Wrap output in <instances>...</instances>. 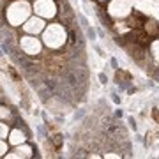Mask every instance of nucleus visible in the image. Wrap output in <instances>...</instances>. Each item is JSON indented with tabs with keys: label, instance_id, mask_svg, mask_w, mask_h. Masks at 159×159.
I'll use <instances>...</instances> for the list:
<instances>
[{
	"label": "nucleus",
	"instance_id": "9d476101",
	"mask_svg": "<svg viewBox=\"0 0 159 159\" xmlns=\"http://www.w3.org/2000/svg\"><path fill=\"white\" fill-rule=\"evenodd\" d=\"M143 29H145V32H147L150 37H156V35L159 34V25H156V21H145Z\"/></svg>",
	"mask_w": 159,
	"mask_h": 159
},
{
	"label": "nucleus",
	"instance_id": "1a4fd4ad",
	"mask_svg": "<svg viewBox=\"0 0 159 159\" xmlns=\"http://www.w3.org/2000/svg\"><path fill=\"white\" fill-rule=\"evenodd\" d=\"M148 55L154 58V62L159 64V39H154L148 44Z\"/></svg>",
	"mask_w": 159,
	"mask_h": 159
},
{
	"label": "nucleus",
	"instance_id": "4468645a",
	"mask_svg": "<svg viewBox=\"0 0 159 159\" xmlns=\"http://www.w3.org/2000/svg\"><path fill=\"white\" fill-rule=\"evenodd\" d=\"M99 2H106V0H99Z\"/></svg>",
	"mask_w": 159,
	"mask_h": 159
},
{
	"label": "nucleus",
	"instance_id": "423d86ee",
	"mask_svg": "<svg viewBox=\"0 0 159 159\" xmlns=\"http://www.w3.org/2000/svg\"><path fill=\"white\" fill-rule=\"evenodd\" d=\"M108 12L113 18H125L131 14L129 0H111L108 6Z\"/></svg>",
	"mask_w": 159,
	"mask_h": 159
},
{
	"label": "nucleus",
	"instance_id": "f8f14e48",
	"mask_svg": "<svg viewBox=\"0 0 159 159\" xmlns=\"http://www.w3.org/2000/svg\"><path fill=\"white\" fill-rule=\"evenodd\" d=\"M9 145H11V143H9ZM9 145H7L6 140L0 142V156H2V157H6L7 154H9Z\"/></svg>",
	"mask_w": 159,
	"mask_h": 159
},
{
	"label": "nucleus",
	"instance_id": "20e7f679",
	"mask_svg": "<svg viewBox=\"0 0 159 159\" xmlns=\"http://www.w3.org/2000/svg\"><path fill=\"white\" fill-rule=\"evenodd\" d=\"M32 9H34V14L44 20H53L58 14V6L55 0H34Z\"/></svg>",
	"mask_w": 159,
	"mask_h": 159
},
{
	"label": "nucleus",
	"instance_id": "9b49d317",
	"mask_svg": "<svg viewBox=\"0 0 159 159\" xmlns=\"http://www.w3.org/2000/svg\"><path fill=\"white\" fill-rule=\"evenodd\" d=\"M9 134H11L9 124H6V120H2V124H0V138H2V140H7Z\"/></svg>",
	"mask_w": 159,
	"mask_h": 159
},
{
	"label": "nucleus",
	"instance_id": "6e6552de",
	"mask_svg": "<svg viewBox=\"0 0 159 159\" xmlns=\"http://www.w3.org/2000/svg\"><path fill=\"white\" fill-rule=\"evenodd\" d=\"M9 143H11L12 147H16V145H21V143H27V134L23 133L20 127H16V129L11 131V134H9Z\"/></svg>",
	"mask_w": 159,
	"mask_h": 159
},
{
	"label": "nucleus",
	"instance_id": "f03ea898",
	"mask_svg": "<svg viewBox=\"0 0 159 159\" xmlns=\"http://www.w3.org/2000/svg\"><path fill=\"white\" fill-rule=\"evenodd\" d=\"M43 43L50 50H60L67 43V30H66V27L62 23L46 25L44 32H43Z\"/></svg>",
	"mask_w": 159,
	"mask_h": 159
},
{
	"label": "nucleus",
	"instance_id": "f257e3e1",
	"mask_svg": "<svg viewBox=\"0 0 159 159\" xmlns=\"http://www.w3.org/2000/svg\"><path fill=\"white\" fill-rule=\"evenodd\" d=\"M32 12H34V9H32L29 0H12L7 6L4 16H6L7 23L11 27H21L23 23L32 16Z\"/></svg>",
	"mask_w": 159,
	"mask_h": 159
},
{
	"label": "nucleus",
	"instance_id": "39448f33",
	"mask_svg": "<svg viewBox=\"0 0 159 159\" xmlns=\"http://www.w3.org/2000/svg\"><path fill=\"white\" fill-rule=\"evenodd\" d=\"M21 29L25 34H30V35H39L44 32L46 29V21H44V18H41L37 16V14H34V16H30L27 21L21 25Z\"/></svg>",
	"mask_w": 159,
	"mask_h": 159
},
{
	"label": "nucleus",
	"instance_id": "0eeeda50",
	"mask_svg": "<svg viewBox=\"0 0 159 159\" xmlns=\"http://www.w3.org/2000/svg\"><path fill=\"white\" fill-rule=\"evenodd\" d=\"M34 156V148L30 147V145H27V143H21V145H16L14 147V150L12 152H9L6 156V157L12 159V157H32Z\"/></svg>",
	"mask_w": 159,
	"mask_h": 159
},
{
	"label": "nucleus",
	"instance_id": "ddd939ff",
	"mask_svg": "<svg viewBox=\"0 0 159 159\" xmlns=\"http://www.w3.org/2000/svg\"><path fill=\"white\" fill-rule=\"evenodd\" d=\"M104 157H108V159H111V157H120V154H111V152H106V154H104Z\"/></svg>",
	"mask_w": 159,
	"mask_h": 159
},
{
	"label": "nucleus",
	"instance_id": "7ed1b4c3",
	"mask_svg": "<svg viewBox=\"0 0 159 159\" xmlns=\"http://www.w3.org/2000/svg\"><path fill=\"white\" fill-rule=\"evenodd\" d=\"M20 50L25 53V55H29V57H35V55H39L41 51H43V39H37L35 35H30V34H25L20 37Z\"/></svg>",
	"mask_w": 159,
	"mask_h": 159
}]
</instances>
